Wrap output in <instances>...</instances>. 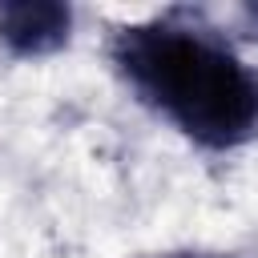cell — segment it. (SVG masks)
<instances>
[{
    "label": "cell",
    "mask_w": 258,
    "mask_h": 258,
    "mask_svg": "<svg viewBox=\"0 0 258 258\" xmlns=\"http://www.w3.org/2000/svg\"><path fill=\"white\" fill-rule=\"evenodd\" d=\"M109 64L125 93L206 153H230L258 137V64L189 4L117 24Z\"/></svg>",
    "instance_id": "6da1fadb"
},
{
    "label": "cell",
    "mask_w": 258,
    "mask_h": 258,
    "mask_svg": "<svg viewBox=\"0 0 258 258\" xmlns=\"http://www.w3.org/2000/svg\"><path fill=\"white\" fill-rule=\"evenodd\" d=\"M77 12L64 0H0V48L16 60H40L69 48Z\"/></svg>",
    "instance_id": "7a4b0ae2"
},
{
    "label": "cell",
    "mask_w": 258,
    "mask_h": 258,
    "mask_svg": "<svg viewBox=\"0 0 258 258\" xmlns=\"http://www.w3.org/2000/svg\"><path fill=\"white\" fill-rule=\"evenodd\" d=\"M141 258H238L226 250H161V254H141Z\"/></svg>",
    "instance_id": "3957f363"
}]
</instances>
